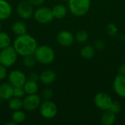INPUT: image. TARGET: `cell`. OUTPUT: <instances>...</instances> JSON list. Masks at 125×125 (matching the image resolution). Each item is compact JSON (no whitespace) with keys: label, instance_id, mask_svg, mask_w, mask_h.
Returning <instances> with one entry per match:
<instances>
[{"label":"cell","instance_id":"1","mask_svg":"<svg viewBox=\"0 0 125 125\" xmlns=\"http://www.w3.org/2000/svg\"><path fill=\"white\" fill-rule=\"evenodd\" d=\"M12 46L18 56L22 57L29 55H34L37 48V42L36 39L27 33L23 35L17 36L14 40Z\"/></svg>","mask_w":125,"mask_h":125},{"label":"cell","instance_id":"2","mask_svg":"<svg viewBox=\"0 0 125 125\" xmlns=\"http://www.w3.org/2000/svg\"><path fill=\"white\" fill-rule=\"evenodd\" d=\"M34 56L37 62L41 64H49L54 61L55 52L51 46L42 45L37 47Z\"/></svg>","mask_w":125,"mask_h":125},{"label":"cell","instance_id":"3","mask_svg":"<svg viewBox=\"0 0 125 125\" xmlns=\"http://www.w3.org/2000/svg\"><path fill=\"white\" fill-rule=\"evenodd\" d=\"M70 12L76 17L84 16L89 10L91 0H67Z\"/></svg>","mask_w":125,"mask_h":125},{"label":"cell","instance_id":"4","mask_svg":"<svg viewBox=\"0 0 125 125\" xmlns=\"http://www.w3.org/2000/svg\"><path fill=\"white\" fill-rule=\"evenodd\" d=\"M18 53L13 46H8L0 51V64L4 67H10L13 66L18 59Z\"/></svg>","mask_w":125,"mask_h":125},{"label":"cell","instance_id":"5","mask_svg":"<svg viewBox=\"0 0 125 125\" xmlns=\"http://www.w3.org/2000/svg\"><path fill=\"white\" fill-rule=\"evenodd\" d=\"M39 109L40 115L45 119H53L58 113L57 105L51 100H45L41 102Z\"/></svg>","mask_w":125,"mask_h":125},{"label":"cell","instance_id":"6","mask_svg":"<svg viewBox=\"0 0 125 125\" xmlns=\"http://www.w3.org/2000/svg\"><path fill=\"white\" fill-rule=\"evenodd\" d=\"M33 16L34 20L41 24L51 23L54 19L51 9L48 7H39L34 11Z\"/></svg>","mask_w":125,"mask_h":125},{"label":"cell","instance_id":"7","mask_svg":"<svg viewBox=\"0 0 125 125\" xmlns=\"http://www.w3.org/2000/svg\"><path fill=\"white\" fill-rule=\"evenodd\" d=\"M94 103L98 109L105 111L109 110L113 103V100L108 94L105 92H100L94 96Z\"/></svg>","mask_w":125,"mask_h":125},{"label":"cell","instance_id":"8","mask_svg":"<svg viewBox=\"0 0 125 125\" xmlns=\"http://www.w3.org/2000/svg\"><path fill=\"white\" fill-rule=\"evenodd\" d=\"M16 11L21 18L26 20L33 15L34 10V6L28 0H22L17 5Z\"/></svg>","mask_w":125,"mask_h":125},{"label":"cell","instance_id":"9","mask_svg":"<svg viewBox=\"0 0 125 125\" xmlns=\"http://www.w3.org/2000/svg\"><path fill=\"white\" fill-rule=\"evenodd\" d=\"M41 97L37 94H27L23 100V108L26 111H33L39 108Z\"/></svg>","mask_w":125,"mask_h":125},{"label":"cell","instance_id":"10","mask_svg":"<svg viewBox=\"0 0 125 125\" xmlns=\"http://www.w3.org/2000/svg\"><path fill=\"white\" fill-rule=\"evenodd\" d=\"M8 81L13 86H23L26 81V75L20 70H13L8 75Z\"/></svg>","mask_w":125,"mask_h":125},{"label":"cell","instance_id":"11","mask_svg":"<svg viewBox=\"0 0 125 125\" xmlns=\"http://www.w3.org/2000/svg\"><path fill=\"white\" fill-rule=\"evenodd\" d=\"M74 40L75 37L73 34L67 30H62L56 35V41L62 46L68 47L72 45Z\"/></svg>","mask_w":125,"mask_h":125},{"label":"cell","instance_id":"12","mask_svg":"<svg viewBox=\"0 0 125 125\" xmlns=\"http://www.w3.org/2000/svg\"><path fill=\"white\" fill-rule=\"evenodd\" d=\"M113 87L117 95L125 98V75L119 74L114 78Z\"/></svg>","mask_w":125,"mask_h":125},{"label":"cell","instance_id":"13","mask_svg":"<svg viewBox=\"0 0 125 125\" xmlns=\"http://www.w3.org/2000/svg\"><path fill=\"white\" fill-rule=\"evenodd\" d=\"M56 79V74L52 70H45L40 75V81L44 85L52 84Z\"/></svg>","mask_w":125,"mask_h":125},{"label":"cell","instance_id":"14","mask_svg":"<svg viewBox=\"0 0 125 125\" xmlns=\"http://www.w3.org/2000/svg\"><path fill=\"white\" fill-rule=\"evenodd\" d=\"M12 9L7 0H0V21L8 19L12 15Z\"/></svg>","mask_w":125,"mask_h":125},{"label":"cell","instance_id":"15","mask_svg":"<svg viewBox=\"0 0 125 125\" xmlns=\"http://www.w3.org/2000/svg\"><path fill=\"white\" fill-rule=\"evenodd\" d=\"M13 86L10 83H3L0 85V97L3 100H9L13 97Z\"/></svg>","mask_w":125,"mask_h":125},{"label":"cell","instance_id":"16","mask_svg":"<svg viewBox=\"0 0 125 125\" xmlns=\"http://www.w3.org/2000/svg\"><path fill=\"white\" fill-rule=\"evenodd\" d=\"M11 30L14 34H15L16 36H20L26 34L27 27L23 21H17L12 23L11 26Z\"/></svg>","mask_w":125,"mask_h":125},{"label":"cell","instance_id":"17","mask_svg":"<svg viewBox=\"0 0 125 125\" xmlns=\"http://www.w3.org/2000/svg\"><path fill=\"white\" fill-rule=\"evenodd\" d=\"M52 13L53 18L56 19H62L64 18L67 14V9L64 4H56L52 9Z\"/></svg>","mask_w":125,"mask_h":125},{"label":"cell","instance_id":"18","mask_svg":"<svg viewBox=\"0 0 125 125\" xmlns=\"http://www.w3.org/2000/svg\"><path fill=\"white\" fill-rule=\"evenodd\" d=\"M116 120V114L111 111H105L101 116V123L104 125H113Z\"/></svg>","mask_w":125,"mask_h":125},{"label":"cell","instance_id":"19","mask_svg":"<svg viewBox=\"0 0 125 125\" xmlns=\"http://www.w3.org/2000/svg\"><path fill=\"white\" fill-rule=\"evenodd\" d=\"M23 89L26 94H37L39 89L37 82L33 81L31 80H26L23 85Z\"/></svg>","mask_w":125,"mask_h":125},{"label":"cell","instance_id":"20","mask_svg":"<svg viewBox=\"0 0 125 125\" xmlns=\"http://www.w3.org/2000/svg\"><path fill=\"white\" fill-rule=\"evenodd\" d=\"M8 101V107L12 111H14L23 108V100L21 98L13 96Z\"/></svg>","mask_w":125,"mask_h":125},{"label":"cell","instance_id":"21","mask_svg":"<svg viewBox=\"0 0 125 125\" xmlns=\"http://www.w3.org/2000/svg\"><path fill=\"white\" fill-rule=\"evenodd\" d=\"M94 53H95V48L93 46L89 45L83 46L81 49V51H80L81 56L83 58L86 59H89L92 58L94 55Z\"/></svg>","mask_w":125,"mask_h":125},{"label":"cell","instance_id":"22","mask_svg":"<svg viewBox=\"0 0 125 125\" xmlns=\"http://www.w3.org/2000/svg\"><path fill=\"white\" fill-rule=\"evenodd\" d=\"M25 119H26V114L24 111H21V109L13 111V114H12L11 120L13 122H15L16 125L23 123L25 121Z\"/></svg>","mask_w":125,"mask_h":125},{"label":"cell","instance_id":"23","mask_svg":"<svg viewBox=\"0 0 125 125\" xmlns=\"http://www.w3.org/2000/svg\"><path fill=\"white\" fill-rule=\"evenodd\" d=\"M11 42L10 36L5 32L0 31V50L11 45Z\"/></svg>","mask_w":125,"mask_h":125},{"label":"cell","instance_id":"24","mask_svg":"<svg viewBox=\"0 0 125 125\" xmlns=\"http://www.w3.org/2000/svg\"><path fill=\"white\" fill-rule=\"evenodd\" d=\"M88 37H89V34L86 30H79L78 31H77L75 36V39L76 40V41L80 43H83L86 42Z\"/></svg>","mask_w":125,"mask_h":125},{"label":"cell","instance_id":"25","mask_svg":"<svg viewBox=\"0 0 125 125\" xmlns=\"http://www.w3.org/2000/svg\"><path fill=\"white\" fill-rule=\"evenodd\" d=\"M37 61L34 56V55H29V56H26L23 57V64L26 67H33L35 64H36Z\"/></svg>","mask_w":125,"mask_h":125},{"label":"cell","instance_id":"26","mask_svg":"<svg viewBox=\"0 0 125 125\" xmlns=\"http://www.w3.org/2000/svg\"><path fill=\"white\" fill-rule=\"evenodd\" d=\"M26 94L23 86H15L13 88V96L22 98Z\"/></svg>","mask_w":125,"mask_h":125},{"label":"cell","instance_id":"27","mask_svg":"<svg viewBox=\"0 0 125 125\" xmlns=\"http://www.w3.org/2000/svg\"><path fill=\"white\" fill-rule=\"evenodd\" d=\"M107 32L111 36H116L118 32V29L115 24L109 23L107 26Z\"/></svg>","mask_w":125,"mask_h":125},{"label":"cell","instance_id":"28","mask_svg":"<svg viewBox=\"0 0 125 125\" xmlns=\"http://www.w3.org/2000/svg\"><path fill=\"white\" fill-rule=\"evenodd\" d=\"M109 111L114 113L115 114H119L121 111V105H120V104L116 101H113V103H112V104H111V107L109 108Z\"/></svg>","mask_w":125,"mask_h":125},{"label":"cell","instance_id":"29","mask_svg":"<svg viewBox=\"0 0 125 125\" xmlns=\"http://www.w3.org/2000/svg\"><path fill=\"white\" fill-rule=\"evenodd\" d=\"M53 92L51 89H45L42 92V97L44 100H51L53 97Z\"/></svg>","mask_w":125,"mask_h":125},{"label":"cell","instance_id":"30","mask_svg":"<svg viewBox=\"0 0 125 125\" xmlns=\"http://www.w3.org/2000/svg\"><path fill=\"white\" fill-rule=\"evenodd\" d=\"M7 77V67L0 64V81H3Z\"/></svg>","mask_w":125,"mask_h":125},{"label":"cell","instance_id":"31","mask_svg":"<svg viewBox=\"0 0 125 125\" xmlns=\"http://www.w3.org/2000/svg\"><path fill=\"white\" fill-rule=\"evenodd\" d=\"M105 45L104 41H103L101 40H97L95 42V43H94V48L97 49V50H98V51H101V50L104 49L105 48Z\"/></svg>","mask_w":125,"mask_h":125},{"label":"cell","instance_id":"32","mask_svg":"<svg viewBox=\"0 0 125 125\" xmlns=\"http://www.w3.org/2000/svg\"><path fill=\"white\" fill-rule=\"evenodd\" d=\"M29 80H31V81L37 82L38 81H40V75H38L35 72H33L31 74H29Z\"/></svg>","mask_w":125,"mask_h":125},{"label":"cell","instance_id":"33","mask_svg":"<svg viewBox=\"0 0 125 125\" xmlns=\"http://www.w3.org/2000/svg\"><path fill=\"white\" fill-rule=\"evenodd\" d=\"M34 7H40L41 6L42 4H44V2L45 1V0H28Z\"/></svg>","mask_w":125,"mask_h":125},{"label":"cell","instance_id":"34","mask_svg":"<svg viewBox=\"0 0 125 125\" xmlns=\"http://www.w3.org/2000/svg\"><path fill=\"white\" fill-rule=\"evenodd\" d=\"M118 73H119V75H125V63L122 64V65L119 66V67L118 69Z\"/></svg>","mask_w":125,"mask_h":125},{"label":"cell","instance_id":"35","mask_svg":"<svg viewBox=\"0 0 125 125\" xmlns=\"http://www.w3.org/2000/svg\"><path fill=\"white\" fill-rule=\"evenodd\" d=\"M1 30V21H0V31Z\"/></svg>","mask_w":125,"mask_h":125},{"label":"cell","instance_id":"36","mask_svg":"<svg viewBox=\"0 0 125 125\" xmlns=\"http://www.w3.org/2000/svg\"><path fill=\"white\" fill-rule=\"evenodd\" d=\"M1 100H1V97H0V105H1Z\"/></svg>","mask_w":125,"mask_h":125},{"label":"cell","instance_id":"37","mask_svg":"<svg viewBox=\"0 0 125 125\" xmlns=\"http://www.w3.org/2000/svg\"></svg>","mask_w":125,"mask_h":125}]
</instances>
